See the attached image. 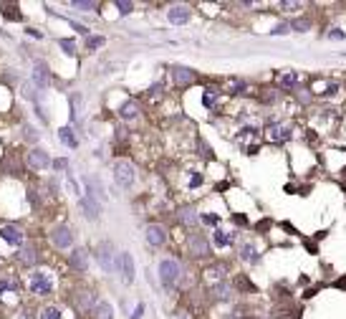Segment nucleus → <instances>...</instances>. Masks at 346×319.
I'll return each instance as SVG.
<instances>
[{
	"label": "nucleus",
	"instance_id": "1",
	"mask_svg": "<svg viewBox=\"0 0 346 319\" xmlns=\"http://www.w3.org/2000/svg\"><path fill=\"white\" fill-rule=\"evenodd\" d=\"M53 286H56L53 274L46 271V269H36V271L28 276V289H31V294H36V296H48V294L53 291Z\"/></svg>",
	"mask_w": 346,
	"mask_h": 319
},
{
	"label": "nucleus",
	"instance_id": "2",
	"mask_svg": "<svg viewBox=\"0 0 346 319\" xmlns=\"http://www.w3.org/2000/svg\"><path fill=\"white\" fill-rule=\"evenodd\" d=\"M134 165L126 163V160H119V163L114 165V180L119 188H131L134 185Z\"/></svg>",
	"mask_w": 346,
	"mask_h": 319
},
{
	"label": "nucleus",
	"instance_id": "3",
	"mask_svg": "<svg viewBox=\"0 0 346 319\" xmlns=\"http://www.w3.org/2000/svg\"><path fill=\"white\" fill-rule=\"evenodd\" d=\"M159 279L167 284V286H175L177 279H180V263L175 258H162L159 261Z\"/></svg>",
	"mask_w": 346,
	"mask_h": 319
},
{
	"label": "nucleus",
	"instance_id": "4",
	"mask_svg": "<svg viewBox=\"0 0 346 319\" xmlns=\"http://www.w3.org/2000/svg\"><path fill=\"white\" fill-rule=\"evenodd\" d=\"M190 253L197 256V258L210 256V243H207V238H205L202 233H192V236H190Z\"/></svg>",
	"mask_w": 346,
	"mask_h": 319
},
{
	"label": "nucleus",
	"instance_id": "5",
	"mask_svg": "<svg viewBox=\"0 0 346 319\" xmlns=\"http://www.w3.org/2000/svg\"><path fill=\"white\" fill-rule=\"evenodd\" d=\"M51 241H53V246H58V248H68V246L74 243V233H71V228L58 226V228H53Z\"/></svg>",
	"mask_w": 346,
	"mask_h": 319
},
{
	"label": "nucleus",
	"instance_id": "6",
	"mask_svg": "<svg viewBox=\"0 0 346 319\" xmlns=\"http://www.w3.org/2000/svg\"><path fill=\"white\" fill-rule=\"evenodd\" d=\"M116 266H121V279H124V284H131V281H134V258H131V253H121V256L116 258Z\"/></svg>",
	"mask_w": 346,
	"mask_h": 319
},
{
	"label": "nucleus",
	"instance_id": "7",
	"mask_svg": "<svg viewBox=\"0 0 346 319\" xmlns=\"http://www.w3.org/2000/svg\"><path fill=\"white\" fill-rule=\"evenodd\" d=\"M0 238H3L6 243H11V246H21L23 243V231L18 226H3L0 228Z\"/></svg>",
	"mask_w": 346,
	"mask_h": 319
},
{
	"label": "nucleus",
	"instance_id": "8",
	"mask_svg": "<svg viewBox=\"0 0 346 319\" xmlns=\"http://www.w3.org/2000/svg\"><path fill=\"white\" fill-rule=\"evenodd\" d=\"M96 256H99V263H101L104 271H114V248H111V243H101Z\"/></svg>",
	"mask_w": 346,
	"mask_h": 319
},
{
	"label": "nucleus",
	"instance_id": "9",
	"mask_svg": "<svg viewBox=\"0 0 346 319\" xmlns=\"http://www.w3.org/2000/svg\"><path fill=\"white\" fill-rule=\"evenodd\" d=\"M28 165H31L33 170H43V168H48V165H51L48 152H43V149H31V152H28Z\"/></svg>",
	"mask_w": 346,
	"mask_h": 319
},
{
	"label": "nucleus",
	"instance_id": "10",
	"mask_svg": "<svg viewBox=\"0 0 346 319\" xmlns=\"http://www.w3.org/2000/svg\"><path fill=\"white\" fill-rule=\"evenodd\" d=\"M167 18H169V23H175V26L187 23V21H190V8H187V6H172V8L167 11Z\"/></svg>",
	"mask_w": 346,
	"mask_h": 319
},
{
	"label": "nucleus",
	"instance_id": "11",
	"mask_svg": "<svg viewBox=\"0 0 346 319\" xmlns=\"http://www.w3.org/2000/svg\"><path fill=\"white\" fill-rule=\"evenodd\" d=\"M81 210H84V216H86L89 221H96L99 213H101V205H99L91 195H84V198H81Z\"/></svg>",
	"mask_w": 346,
	"mask_h": 319
},
{
	"label": "nucleus",
	"instance_id": "12",
	"mask_svg": "<svg viewBox=\"0 0 346 319\" xmlns=\"http://www.w3.org/2000/svg\"><path fill=\"white\" fill-rule=\"evenodd\" d=\"M164 241H167V233H164L162 226H149V228H147V243H149V246L159 248Z\"/></svg>",
	"mask_w": 346,
	"mask_h": 319
},
{
	"label": "nucleus",
	"instance_id": "13",
	"mask_svg": "<svg viewBox=\"0 0 346 319\" xmlns=\"http://www.w3.org/2000/svg\"><path fill=\"white\" fill-rule=\"evenodd\" d=\"M265 137H268L270 142H286V139L291 137V129H288L286 124H270Z\"/></svg>",
	"mask_w": 346,
	"mask_h": 319
},
{
	"label": "nucleus",
	"instance_id": "14",
	"mask_svg": "<svg viewBox=\"0 0 346 319\" xmlns=\"http://www.w3.org/2000/svg\"><path fill=\"white\" fill-rule=\"evenodd\" d=\"M91 311H94L96 319H111V316H114V309H111L109 301H96V304L91 306Z\"/></svg>",
	"mask_w": 346,
	"mask_h": 319
},
{
	"label": "nucleus",
	"instance_id": "15",
	"mask_svg": "<svg viewBox=\"0 0 346 319\" xmlns=\"http://www.w3.org/2000/svg\"><path fill=\"white\" fill-rule=\"evenodd\" d=\"M240 258L248 261V263H258L260 261V256H258V251H255L253 243H240Z\"/></svg>",
	"mask_w": 346,
	"mask_h": 319
},
{
	"label": "nucleus",
	"instance_id": "16",
	"mask_svg": "<svg viewBox=\"0 0 346 319\" xmlns=\"http://www.w3.org/2000/svg\"><path fill=\"white\" fill-rule=\"evenodd\" d=\"M278 84H281V89H293V86H298V74L296 71H283L278 76Z\"/></svg>",
	"mask_w": 346,
	"mask_h": 319
},
{
	"label": "nucleus",
	"instance_id": "17",
	"mask_svg": "<svg viewBox=\"0 0 346 319\" xmlns=\"http://www.w3.org/2000/svg\"><path fill=\"white\" fill-rule=\"evenodd\" d=\"M71 266L79 269V271H86V251H84V248H76V251L71 253Z\"/></svg>",
	"mask_w": 346,
	"mask_h": 319
},
{
	"label": "nucleus",
	"instance_id": "18",
	"mask_svg": "<svg viewBox=\"0 0 346 319\" xmlns=\"http://www.w3.org/2000/svg\"><path fill=\"white\" fill-rule=\"evenodd\" d=\"M33 79H36L38 86H48V69H46V64H36V74H33Z\"/></svg>",
	"mask_w": 346,
	"mask_h": 319
},
{
	"label": "nucleus",
	"instance_id": "19",
	"mask_svg": "<svg viewBox=\"0 0 346 319\" xmlns=\"http://www.w3.org/2000/svg\"><path fill=\"white\" fill-rule=\"evenodd\" d=\"M58 137H61V142H63V144H68V147H76V144H79V139L74 137L71 127H63V129H58Z\"/></svg>",
	"mask_w": 346,
	"mask_h": 319
},
{
	"label": "nucleus",
	"instance_id": "20",
	"mask_svg": "<svg viewBox=\"0 0 346 319\" xmlns=\"http://www.w3.org/2000/svg\"><path fill=\"white\" fill-rule=\"evenodd\" d=\"M136 112H139V107L134 104V101H126L121 109H119V114H121V119H134L136 117Z\"/></svg>",
	"mask_w": 346,
	"mask_h": 319
},
{
	"label": "nucleus",
	"instance_id": "21",
	"mask_svg": "<svg viewBox=\"0 0 346 319\" xmlns=\"http://www.w3.org/2000/svg\"><path fill=\"white\" fill-rule=\"evenodd\" d=\"M213 238H215V246H220V248H225V246H230V243H233V236H230V233H225V231H220V228L215 231V236H213Z\"/></svg>",
	"mask_w": 346,
	"mask_h": 319
},
{
	"label": "nucleus",
	"instance_id": "22",
	"mask_svg": "<svg viewBox=\"0 0 346 319\" xmlns=\"http://www.w3.org/2000/svg\"><path fill=\"white\" fill-rule=\"evenodd\" d=\"M41 319H63L58 306H43L41 309Z\"/></svg>",
	"mask_w": 346,
	"mask_h": 319
},
{
	"label": "nucleus",
	"instance_id": "23",
	"mask_svg": "<svg viewBox=\"0 0 346 319\" xmlns=\"http://www.w3.org/2000/svg\"><path fill=\"white\" fill-rule=\"evenodd\" d=\"M175 79H177V84H190L192 81V71L190 69H175Z\"/></svg>",
	"mask_w": 346,
	"mask_h": 319
},
{
	"label": "nucleus",
	"instance_id": "24",
	"mask_svg": "<svg viewBox=\"0 0 346 319\" xmlns=\"http://www.w3.org/2000/svg\"><path fill=\"white\" fill-rule=\"evenodd\" d=\"M240 89H243V81H240V79H228V81H225V91H228V94H238Z\"/></svg>",
	"mask_w": 346,
	"mask_h": 319
},
{
	"label": "nucleus",
	"instance_id": "25",
	"mask_svg": "<svg viewBox=\"0 0 346 319\" xmlns=\"http://www.w3.org/2000/svg\"><path fill=\"white\" fill-rule=\"evenodd\" d=\"M200 218H197V213L192 210V208H185L182 210V223H187V226H192V223H197Z\"/></svg>",
	"mask_w": 346,
	"mask_h": 319
},
{
	"label": "nucleus",
	"instance_id": "26",
	"mask_svg": "<svg viewBox=\"0 0 346 319\" xmlns=\"http://www.w3.org/2000/svg\"><path fill=\"white\" fill-rule=\"evenodd\" d=\"M21 261L23 263H36V251L33 248H23L21 251Z\"/></svg>",
	"mask_w": 346,
	"mask_h": 319
},
{
	"label": "nucleus",
	"instance_id": "27",
	"mask_svg": "<svg viewBox=\"0 0 346 319\" xmlns=\"http://www.w3.org/2000/svg\"><path fill=\"white\" fill-rule=\"evenodd\" d=\"M18 284L13 279H0V291H16Z\"/></svg>",
	"mask_w": 346,
	"mask_h": 319
},
{
	"label": "nucleus",
	"instance_id": "28",
	"mask_svg": "<svg viewBox=\"0 0 346 319\" xmlns=\"http://www.w3.org/2000/svg\"><path fill=\"white\" fill-rule=\"evenodd\" d=\"M101 43H104V38H101V36H91V38H86V48H89V51L99 48Z\"/></svg>",
	"mask_w": 346,
	"mask_h": 319
},
{
	"label": "nucleus",
	"instance_id": "29",
	"mask_svg": "<svg viewBox=\"0 0 346 319\" xmlns=\"http://www.w3.org/2000/svg\"><path fill=\"white\" fill-rule=\"evenodd\" d=\"M86 185H89V188H91V193H94V195H96V198H99V195H101V183H96V180H94V178H86Z\"/></svg>",
	"mask_w": 346,
	"mask_h": 319
},
{
	"label": "nucleus",
	"instance_id": "30",
	"mask_svg": "<svg viewBox=\"0 0 346 319\" xmlns=\"http://www.w3.org/2000/svg\"><path fill=\"white\" fill-rule=\"evenodd\" d=\"M213 291H215V296H220V299H228V296H230V289H228L225 284H218Z\"/></svg>",
	"mask_w": 346,
	"mask_h": 319
},
{
	"label": "nucleus",
	"instance_id": "31",
	"mask_svg": "<svg viewBox=\"0 0 346 319\" xmlns=\"http://www.w3.org/2000/svg\"><path fill=\"white\" fill-rule=\"evenodd\" d=\"M116 8H119V13H121V16L131 13V3H126V0H116Z\"/></svg>",
	"mask_w": 346,
	"mask_h": 319
},
{
	"label": "nucleus",
	"instance_id": "32",
	"mask_svg": "<svg viewBox=\"0 0 346 319\" xmlns=\"http://www.w3.org/2000/svg\"><path fill=\"white\" fill-rule=\"evenodd\" d=\"M61 48H63L66 54H74V48H76V43H74V41H68V38H63V41H61Z\"/></svg>",
	"mask_w": 346,
	"mask_h": 319
},
{
	"label": "nucleus",
	"instance_id": "33",
	"mask_svg": "<svg viewBox=\"0 0 346 319\" xmlns=\"http://www.w3.org/2000/svg\"><path fill=\"white\" fill-rule=\"evenodd\" d=\"M281 8H286V11H298L301 6H298V3H291V0H283V3H281Z\"/></svg>",
	"mask_w": 346,
	"mask_h": 319
},
{
	"label": "nucleus",
	"instance_id": "34",
	"mask_svg": "<svg viewBox=\"0 0 346 319\" xmlns=\"http://www.w3.org/2000/svg\"><path fill=\"white\" fill-rule=\"evenodd\" d=\"M74 6H76V8H81V11H91V8H96V3H79V0H76Z\"/></svg>",
	"mask_w": 346,
	"mask_h": 319
},
{
	"label": "nucleus",
	"instance_id": "35",
	"mask_svg": "<svg viewBox=\"0 0 346 319\" xmlns=\"http://www.w3.org/2000/svg\"><path fill=\"white\" fill-rule=\"evenodd\" d=\"M6 18H21V16H18V13H16V8L11 6V11H6Z\"/></svg>",
	"mask_w": 346,
	"mask_h": 319
},
{
	"label": "nucleus",
	"instance_id": "36",
	"mask_svg": "<svg viewBox=\"0 0 346 319\" xmlns=\"http://www.w3.org/2000/svg\"><path fill=\"white\" fill-rule=\"evenodd\" d=\"M142 311H144V306H142V304H139V306H136V309H134V314H131V319H139V316H142Z\"/></svg>",
	"mask_w": 346,
	"mask_h": 319
},
{
	"label": "nucleus",
	"instance_id": "37",
	"mask_svg": "<svg viewBox=\"0 0 346 319\" xmlns=\"http://www.w3.org/2000/svg\"><path fill=\"white\" fill-rule=\"evenodd\" d=\"M66 168V160H56V170H63Z\"/></svg>",
	"mask_w": 346,
	"mask_h": 319
},
{
	"label": "nucleus",
	"instance_id": "38",
	"mask_svg": "<svg viewBox=\"0 0 346 319\" xmlns=\"http://www.w3.org/2000/svg\"><path fill=\"white\" fill-rule=\"evenodd\" d=\"M331 38H343V31H331Z\"/></svg>",
	"mask_w": 346,
	"mask_h": 319
},
{
	"label": "nucleus",
	"instance_id": "39",
	"mask_svg": "<svg viewBox=\"0 0 346 319\" xmlns=\"http://www.w3.org/2000/svg\"><path fill=\"white\" fill-rule=\"evenodd\" d=\"M21 319H33V314H31V311H23V314H21Z\"/></svg>",
	"mask_w": 346,
	"mask_h": 319
},
{
	"label": "nucleus",
	"instance_id": "40",
	"mask_svg": "<svg viewBox=\"0 0 346 319\" xmlns=\"http://www.w3.org/2000/svg\"><path fill=\"white\" fill-rule=\"evenodd\" d=\"M177 319H187V314H185V311H180V314H177Z\"/></svg>",
	"mask_w": 346,
	"mask_h": 319
},
{
	"label": "nucleus",
	"instance_id": "41",
	"mask_svg": "<svg viewBox=\"0 0 346 319\" xmlns=\"http://www.w3.org/2000/svg\"><path fill=\"white\" fill-rule=\"evenodd\" d=\"M243 319H253V316H243Z\"/></svg>",
	"mask_w": 346,
	"mask_h": 319
}]
</instances>
